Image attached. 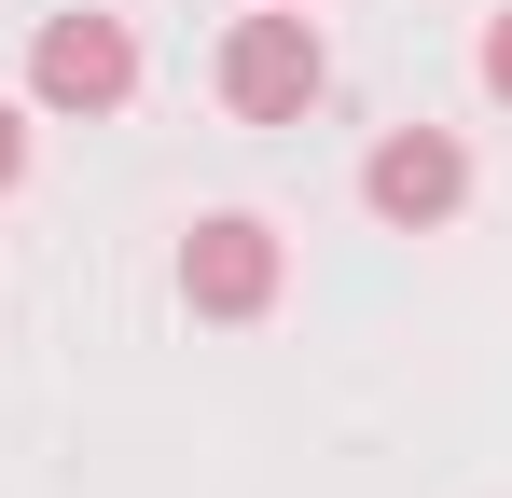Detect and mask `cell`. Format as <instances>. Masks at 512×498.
<instances>
[{
    "mask_svg": "<svg viewBox=\"0 0 512 498\" xmlns=\"http://www.w3.org/2000/svg\"><path fill=\"white\" fill-rule=\"evenodd\" d=\"M319 83H333V56H319L305 14H236V42H222V111L236 125H305Z\"/></svg>",
    "mask_w": 512,
    "mask_h": 498,
    "instance_id": "cell-1",
    "label": "cell"
},
{
    "mask_svg": "<svg viewBox=\"0 0 512 498\" xmlns=\"http://www.w3.org/2000/svg\"><path fill=\"white\" fill-rule=\"evenodd\" d=\"M180 305L194 319H263L277 305V236H263L250 208H222V222L180 236Z\"/></svg>",
    "mask_w": 512,
    "mask_h": 498,
    "instance_id": "cell-2",
    "label": "cell"
},
{
    "mask_svg": "<svg viewBox=\"0 0 512 498\" xmlns=\"http://www.w3.org/2000/svg\"><path fill=\"white\" fill-rule=\"evenodd\" d=\"M28 83H42V111H125V97H139V42H125L111 14H56V28L28 42Z\"/></svg>",
    "mask_w": 512,
    "mask_h": 498,
    "instance_id": "cell-3",
    "label": "cell"
},
{
    "mask_svg": "<svg viewBox=\"0 0 512 498\" xmlns=\"http://www.w3.org/2000/svg\"><path fill=\"white\" fill-rule=\"evenodd\" d=\"M360 194H374V222H402V236H429V222H457V194H471V153H457L443 125H402V139H374V166H360Z\"/></svg>",
    "mask_w": 512,
    "mask_h": 498,
    "instance_id": "cell-4",
    "label": "cell"
},
{
    "mask_svg": "<svg viewBox=\"0 0 512 498\" xmlns=\"http://www.w3.org/2000/svg\"><path fill=\"white\" fill-rule=\"evenodd\" d=\"M485 97H512V14H485Z\"/></svg>",
    "mask_w": 512,
    "mask_h": 498,
    "instance_id": "cell-5",
    "label": "cell"
},
{
    "mask_svg": "<svg viewBox=\"0 0 512 498\" xmlns=\"http://www.w3.org/2000/svg\"><path fill=\"white\" fill-rule=\"evenodd\" d=\"M14 180H28V125L0 111V194H14Z\"/></svg>",
    "mask_w": 512,
    "mask_h": 498,
    "instance_id": "cell-6",
    "label": "cell"
}]
</instances>
